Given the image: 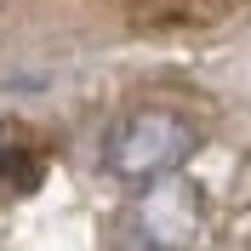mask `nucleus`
<instances>
[{"label":"nucleus","mask_w":251,"mask_h":251,"mask_svg":"<svg viewBox=\"0 0 251 251\" xmlns=\"http://www.w3.org/2000/svg\"><path fill=\"white\" fill-rule=\"evenodd\" d=\"M188 154H194V126L177 109H131L126 120H114L109 143H103V166L126 183L172 177Z\"/></svg>","instance_id":"obj_1"},{"label":"nucleus","mask_w":251,"mask_h":251,"mask_svg":"<svg viewBox=\"0 0 251 251\" xmlns=\"http://www.w3.org/2000/svg\"><path fill=\"white\" fill-rule=\"evenodd\" d=\"M34 177H40V166H34V149L23 143V131L0 126V183L6 188H29Z\"/></svg>","instance_id":"obj_2"}]
</instances>
